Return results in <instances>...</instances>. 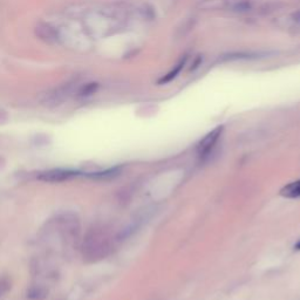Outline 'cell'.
<instances>
[{"mask_svg":"<svg viewBox=\"0 0 300 300\" xmlns=\"http://www.w3.org/2000/svg\"><path fill=\"white\" fill-rule=\"evenodd\" d=\"M110 237L103 229H93L83 241V257L89 261H99L109 253Z\"/></svg>","mask_w":300,"mask_h":300,"instance_id":"obj_1","label":"cell"},{"mask_svg":"<svg viewBox=\"0 0 300 300\" xmlns=\"http://www.w3.org/2000/svg\"><path fill=\"white\" fill-rule=\"evenodd\" d=\"M222 133H223V127L219 126L217 128H215L213 131H210L209 134L204 136L201 141H199L197 147H196V150H197V154L199 157L204 158L206 157V156H209V154L215 148L216 143L218 142Z\"/></svg>","mask_w":300,"mask_h":300,"instance_id":"obj_2","label":"cell"},{"mask_svg":"<svg viewBox=\"0 0 300 300\" xmlns=\"http://www.w3.org/2000/svg\"><path fill=\"white\" fill-rule=\"evenodd\" d=\"M80 175L79 171L74 170H66V169H52L43 171V173L38 176V178L42 182L47 183H60L70 181V179L78 177Z\"/></svg>","mask_w":300,"mask_h":300,"instance_id":"obj_3","label":"cell"},{"mask_svg":"<svg viewBox=\"0 0 300 300\" xmlns=\"http://www.w3.org/2000/svg\"><path fill=\"white\" fill-rule=\"evenodd\" d=\"M187 61H188V55H184V57L179 59V61L176 63V65L171 68L166 75H163L161 79H158L157 85H167V83L171 82L173 80L177 78L178 74L181 73L182 70L184 68V66L187 65Z\"/></svg>","mask_w":300,"mask_h":300,"instance_id":"obj_4","label":"cell"},{"mask_svg":"<svg viewBox=\"0 0 300 300\" xmlns=\"http://www.w3.org/2000/svg\"><path fill=\"white\" fill-rule=\"evenodd\" d=\"M259 53H255V52H233V53L224 54L219 61L227 62V61H238V60H252L259 58Z\"/></svg>","mask_w":300,"mask_h":300,"instance_id":"obj_5","label":"cell"},{"mask_svg":"<svg viewBox=\"0 0 300 300\" xmlns=\"http://www.w3.org/2000/svg\"><path fill=\"white\" fill-rule=\"evenodd\" d=\"M253 0H230L227 10L238 12V13H246V12L253 10Z\"/></svg>","mask_w":300,"mask_h":300,"instance_id":"obj_6","label":"cell"},{"mask_svg":"<svg viewBox=\"0 0 300 300\" xmlns=\"http://www.w3.org/2000/svg\"><path fill=\"white\" fill-rule=\"evenodd\" d=\"M281 195L287 198H298L300 197V179L287 184L281 190Z\"/></svg>","mask_w":300,"mask_h":300,"instance_id":"obj_7","label":"cell"},{"mask_svg":"<svg viewBox=\"0 0 300 300\" xmlns=\"http://www.w3.org/2000/svg\"><path fill=\"white\" fill-rule=\"evenodd\" d=\"M120 173V168H111V169H107L103 171H98V173H90L87 174V176L91 179H98V181H102V179H110L118 176Z\"/></svg>","mask_w":300,"mask_h":300,"instance_id":"obj_8","label":"cell"},{"mask_svg":"<svg viewBox=\"0 0 300 300\" xmlns=\"http://www.w3.org/2000/svg\"><path fill=\"white\" fill-rule=\"evenodd\" d=\"M47 295V290L41 285H34L27 292V299L30 300H43Z\"/></svg>","mask_w":300,"mask_h":300,"instance_id":"obj_9","label":"cell"},{"mask_svg":"<svg viewBox=\"0 0 300 300\" xmlns=\"http://www.w3.org/2000/svg\"><path fill=\"white\" fill-rule=\"evenodd\" d=\"M38 30L40 32L39 33L40 37L47 40V41H53V40H57V33H55V31L49 25L39 26Z\"/></svg>","mask_w":300,"mask_h":300,"instance_id":"obj_10","label":"cell"},{"mask_svg":"<svg viewBox=\"0 0 300 300\" xmlns=\"http://www.w3.org/2000/svg\"><path fill=\"white\" fill-rule=\"evenodd\" d=\"M98 89H99V83H97V82L87 83V85H85L81 88V89H80L79 95L81 98L90 97V95H93L94 93H97Z\"/></svg>","mask_w":300,"mask_h":300,"instance_id":"obj_11","label":"cell"},{"mask_svg":"<svg viewBox=\"0 0 300 300\" xmlns=\"http://www.w3.org/2000/svg\"><path fill=\"white\" fill-rule=\"evenodd\" d=\"M291 18L295 24H298V25H300V10L293 12V13H292V15H291Z\"/></svg>","mask_w":300,"mask_h":300,"instance_id":"obj_12","label":"cell"},{"mask_svg":"<svg viewBox=\"0 0 300 300\" xmlns=\"http://www.w3.org/2000/svg\"><path fill=\"white\" fill-rule=\"evenodd\" d=\"M201 63H202V58L199 57V55H198V57L195 59V61H194L193 65H191V67H190V71H195L196 68H198V66L201 65Z\"/></svg>","mask_w":300,"mask_h":300,"instance_id":"obj_13","label":"cell"},{"mask_svg":"<svg viewBox=\"0 0 300 300\" xmlns=\"http://www.w3.org/2000/svg\"><path fill=\"white\" fill-rule=\"evenodd\" d=\"M6 284H4V282H0V293H2L3 291H5V289H6Z\"/></svg>","mask_w":300,"mask_h":300,"instance_id":"obj_14","label":"cell"},{"mask_svg":"<svg viewBox=\"0 0 300 300\" xmlns=\"http://www.w3.org/2000/svg\"><path fill=\"white\" fill-rule=\"evenodd\" d=\"M295 249H297V250H300V242L297 244V245H295Z\"/></svg>","mask_w":300,"mask_h":300,"instance_id":"obj_15","label":"cell"}]
</instances>
